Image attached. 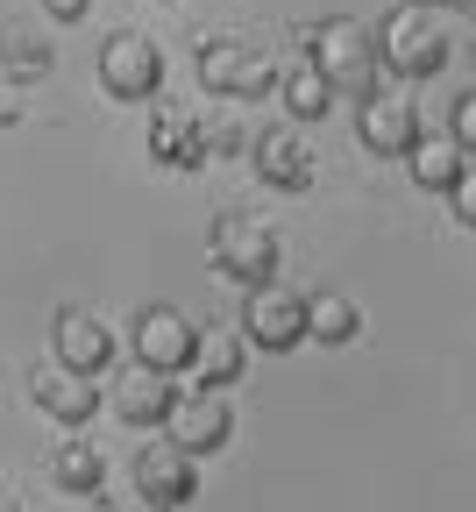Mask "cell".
<instances>
[{
	"label": "cell",
	"mask_w": 476,
	"mask_h": 512,
	"mask_svg": "<svg viewBox=\"0 0 476 512\" xmlns=\"http://www.w3.org/2000/svg\"><path fill=\"white\" fill-rule=\"evenodd\" d=\"M313 64H320L327 93H349V100L363 107V100L377 93V79H384V57H377V29H363V22H349V15L320 22V29H313Z\"/></svg>",
	"instance_id": "1"
},
{
	"label": "cell",
	"mask_w": 476,
	"mask_h": 512,
	"mask_svg": "<svg viewBox=\"0 0 476 512\" xmlns=\"http://www.w3.org/2000/svg\"><path fill=\"white\" fill-rule=\"evenodd\" d=\"M377 57H384V72H398V79H434V72H448V36H441V22H434V8L398 0V15L377 29Z\"/></svg>",
	"instance_id": "2"
},
{
	"label": "cell",
	"mask_w": 476,
	"mask_h": 512,
	"mask_svg": "<svg viewBox=\"0 0 476 512\" xmlns=\"http://www.w3.org/2000/svg\"><path fill=\"white\" fill-rule=\"evenodd\" d=\"M207 264H214L228 285L256 292V285H270V278H278V235H270L263 221L221 214V221H214V242H207Z\"/></svg>",
	"instance_id": "3"
},
{
	"label": "cell",
	"mask_w": 476,
	"mask_h": 512,
	"mask_svg": "<svg viewBox=\"0 0 476 512\" xmlns=\"http://www.w3.org/2000/svg\"><path fill=\"white\" fill-rule=\"evenodd\" d=\"M135 498H143L150 512H185L199 498V456H185L171 434L150 441L143 456H135Z\"/></svg>",
	"instance_id": "4"
},
{
	"label": "cell",
	"mask_w": 476,
	"mask_h": 512,
	"mask_svg": "<svg viewBox=\"0 0 476 512\" xmlns=\"http://www.w3.org/2000/svg\"><path fill=\"white\" fill-rule=\"evenodd\" d=\"M199 79H207V93H221V100H263L278 86V64L263 50H249V43H235V36H214L199 50Z\"/></svg>",
	"instance_id": "5"
},
{
	"label": "cell",
	"mask_w": 476,
	"mask_h": 512,
	"mask_svg": "<svg viewBox=\"0 0 476 512\" xmlns=\"http://www.w3.org/2000/svg\"><path fill=\"white\" fill-rule=\"evenodd\" d=\"M100 86L114 100H157L164 93V50L150 36H135V29L107 36L100 43Z\"/></svg>",
	"instance_id": "6"
},
{
	"label": "cell",
	"mask_w": 476,
	"mask_h": 512,
	"mask_svg": "<svg viewBox=\"0 0 476 512\" xmlns=\"http://www.w3.org/2000/svg\"><path fill=\"white\" fill-rule=\"evenodd\" d=\"M242 342H256V349H270V356H285V349H299L306 342V299L292 292V285H256L249 292V306H242Z\"/></svg>",
	"instance_id": "7"
},
{
	"label": "cell",
	"mask_w": 476,
	"mask_h": 512,
	"mask_svg": "<svg viewBox=\"0 0 476 512\" xmlns=\"http://www.w3.org/2000/svg\"><path fill=\"white\" fill-rule=\"evenodd\" d=\"M171 441L185 448V456H221V448L235 441V406H228V392H178V406H171Z\"/></svg>",
	"instance_id": "8"
},
{
	"label": "cell",
	"mask_w": 476,
	"mask_h": 512,
	"mask_svg": "<svg viewBox=\"0 0 476 512\" xmlns=\"http://www.w3.org/2000/svg\"><path fill=\"white\" fill-rule=\"evenodd\" d=\"M135 363L143 370H164V377H178L185 363H192V349H199V328L178 313V306H143L135 313Z\"/></svg>",
	"instance_id": "9"
},
{
	"label": "cell",
	"mask_w": 476,
	"mask_h": 512,
	"mask_svg": "<svg viewBox=\"0 0 476 512\" xmlns=\"http://www.w3.org/2000/svg\"><path fill=\"white\" fill-rule=\"evenodd\" d=\"M29 399H36L57 427H72V434H79V427L100 413V384H93V377H79V370H64V363L50 356V363H36V370H29Z\"/></svg>",
	"instance_id": "10"
},
{
	"label": "cell",
	"mask_w": 476,
	"mask_h": 512,
	"mask_svg": "<svg viewBox=\"0 0 476 512\" xmlns=\"http://www.w3.org/2000/svg\"><path fill=\"white\" fill-rule=\"evenodd\" d=\"M114 420L121 427H135V434H157L164 420H171V406H178V377H164V370H143L135 363L128 377H114Z\"/></svg>",
	"instance_id": "11"
},
{
	"label": "cell",
	"mask_w": 476,
	"mask_h": 512,
	"mask_svg": "<svg viewBox=\"0 0 476 512\" xmlns=\"http://www.w3.org/2000/svg\"><path fill=\"white\" fill-rule=\"evenodd\" d=\"M50 349H57L64 370H79V377H100V370L114 363V335L100 328L93 313H79V306H64V313L50 320Z\"/></svg>",
	"instance_id": "12"
},
{
	"label": "cell",
	"mask_w": 476,
	"mask_h": 512,
	"mask_svg": "<svg viewBox=\"0 0 476 512\" xmlns=\"http://www.w3.org/2000/svg\"><path fill=\"white\" fill-rule=\"evenodd\" d=\"M420 136H427V128H420L413 93H370V100H363V143H370L377 157H405Z\"/></svg>",
	"instance_id": "13"
},
{
	"label": "cell",
	"mask_w": 476,
	"mask_h": 512,
	"mask_svg": "<svg viewBox=\"0 0 476 512\" xmlns=\"http://www.w3.org/2000/svg\"><path fill=\"white\" fill-rule=\"evenodd\" d=\"M192 384L199 392H235V384L249 377V349L235 328H199V349H192Z\"/></svg>",
	"instance_id": "14"
},
{
	"label": "cell",
	"mask_w": 476,
	"mask_h": 512,
	"mask_svg": "<svg viewBox=\"0 0 476 512\" xmlns=\"http://www.w3.org/2000/svg\"><path fill=\"white\" fill-rule=\"evenodd\" d=\"M150 157L164 171H199V164H207V128H199L185 107H164L150 121Z\"/></svg>",
	"instance_id": "15"
},
{
	"label": "cell",
	"mask_w": 476,
	"mask_h": 512,
	"mask_svg": "<svg viewBox=\"0 0 476 512\" xmlns=\"http://www.w3.org/2000/svg\"><path fill=\"white\" fill-rule=\"evenodd\" d=\"M256 178L263 185H278V192H306L313 185V157H306V143L292 136V128H270V136H256Z\"/></svg>",
	"instance_id": "16"
},
{
	"label": "cell",
	"mask_w": 476,
	"mask_h": 512,
	"mask_svg": "<svg viewBox=\"0 0 476 512\" xmlns=\"http://www.w3.org/2000/svg\"><path fill=\"white\" fill-rule=\"evenodd\" d=\"M405 164H413V185H427V192H455L462 171H469V157L455 150V136H420L413 150H405Z\"/></svg>",
	"instance_id": "17"
},
{
	"label": "cell",
	"mask_w": 476,
	"mask_h": 512,
	"mask_svg": "<svg viewBox=\"0 0 476 512\" xmlns=\"http://www.w3.org/2000/svg\"><path fill=\"white\" fill-rule=\"evenodd\" d=\"M270 93H278V100L292 107V121H320V114L334 107V93H327V79H320V64H313V57L285 64V72H278V86H270Z\"/></svg>",
	"instance_id": "18"
},
{
	"label": "cell",
	"mask_w": 476,
	"mask_h": 512,
	"mask_svg": "<svg viewBox=\"0 0 476 512\" xmlns=\"http://www.w3.org/2000/svg\"><path fill=\"white\" fill-rule=\"evenodd\" d=\"M306 335H313V342H327V349L356 342V335H363V306H356V299H342V292L306 299Z\"/></svg>",
	"instance_id": "19"
},
{
	"label": "cell",
	"mask_w": 476,
	"mask_h": 512,
	"mask_svg": "<svg viewBox=\"0 0 476 512\" xmlns=\"http://www.w3.org/2000/svg\"><path fill=\"white\" fill-rule=\"evenodd\" d=\"M50 470H57V484L72 491V498H93V491L107 484V463H100V448H93V441H79V434L57 448V463H50Z\"/></svg>",
	"instance_id": "20"
},
{
	"label": "cell",
	"mask_w": 476,
	"mask_h": 512,
	"mask_svg": "<svg viewBox=\"0 0 476 512\" xmlns=\"http://www.w3.org/2000/svg\"><path fill=\"white\" fill-rule=\"evenodd\" d=\"M0 64H8L15 79H43L50 72V43L43 36H0Z\"/></svg>",
	"instance_id": "21"
},
{
	"label": "cell",
	"mask_w": 476,
	"mask_h": 512,
	"mask_svg": "<svg viewBox=\"0 0 476 512\" xmlns=\"http://www.w3.org/2000/svg\"><path fill=\"white\" fill-rule=\"evenodd\" d=\"M448 136H455V150L476 164V93H469V100H455V121H448Z\"/></svg>",
	"instance_id": "22"
},
{
	"label": "cell",
	"mask_w": 476,
	"mask_h": 512,
	"mask_svg": "<svg viewBox=\"0 0 476 512\" xmlns=\"http://www.w3.org/2000/svg\"><path fill=\"white\" fill-rule=\"evenodd\" d=\"M448 200H455V221H462V228H476V171H462V185L448 192Z\"/></svg>",
	"instance_id": "23"
},
{
	"label": "cell",
	"mask_w": 476,
	"mask_h": 512,
	"mask_svg": "<svg viewBox=\"0 0 476 512\" xmlns=\"http://www.w3.org/2000/svg\"><path fill=\"white\" fill-rule=\"evenodd\" d=\"M43 8H50V15H57V22H79V15H86V8H93V0H43Z\"/></svg>",
	"instance_id": "24"
},
{
	"label": "cell",
	"mask_w": 476,
	"mask_h": 512,
	"mask_svg": "<svg viewBox=\"0 0 476 512\" xmlns=\"http://www.w3.org/2000/svg\"><path fill=\"white\" fill-rule=\"evenodd\" d=\"M413 8H469V0H413Z\"/></svg>",
	"instance_id": "25"
},
{
	"label": "cell",
	"mask_w": 476,
	"mask_h": 512,
	"mask_svg": "<svg viewBox=\"0 0 476 512\" xmlns=\"http://www.w3.org/2000/svg\"><path fill=\"white\" fill-rule=\"evenodd\" d=\"M0 512H22V505H15V498H0Z\"/></svg>",
	"instance_id": "26"
}]
</instances>
